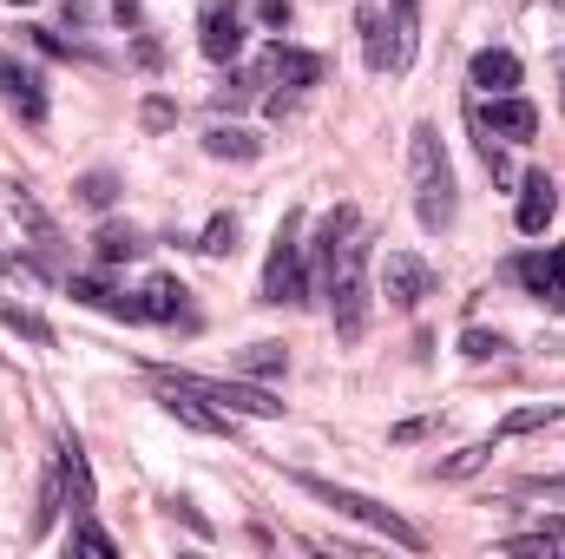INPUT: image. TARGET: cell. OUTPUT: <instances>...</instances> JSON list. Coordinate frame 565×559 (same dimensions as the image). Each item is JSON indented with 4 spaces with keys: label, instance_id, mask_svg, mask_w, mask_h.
I'll list each match as a JSON object with an SVG mask.
<instances>
[{
    "label": "cell",
    "instance_id": "8992f818",
    "mask_svg": "<svg viewBox=\"0 0 565 559\" xmlns=\"http://www.w3.org/2000/svg\"><path fill=\"white\" fill-rule=\"evenodd\" d=\"M408 46H415V33H402V20H388L382 7H362V53H369L375 73L408 66Z\"/></svg>",
    "mask_w": 565,
    "mask_h": 559
},
{
    "label": "cell",
    "instance_id": "d590c367",
    "mask_svg": "<svg viewBox=\"0 0 565 559\" xmlns=\"http://www.w3.org/2000/svg\"><path fill=\"white\" fill-rule=\"evenodd\" d=\"M559 80H565V53H559Z\"/></svg>",
    "mask_w": 565,
    "mask_h": 559
},
{
    "label": "cell",
    "instance_id": "d4e9b609",
    "mask_svg": "<svg viewBox=\"0 0 565 559\" xmlns=\"http://www.w3.org/2000/svg\"><path fill=\"white\" fill-rule=\"evenodd\" d=\"M139 251H145L139 231H119V224H113V231H99V257H106V264H126V257H139Z\"/></svg>",
    "mask_w": 565,
    "mask_h": 559
},
{
    "label": "cell",
    "instance_id": "ac0fdd59",
    "mask_svg": "<svg viewBox=\"0 0 565 559\" xmlns=\"http://www.w3.org/2000/svg\"><path fill=\"white\" fill-rule=\"evenodd\" d=\"M559 415H565L559 402H526V409H513V415H507L500 428H493V441H513V434H533V428H553Z\"/></svg>",
    "mask_w": 565,
    "mask_h": 559
},
{
    "label": "cell",
    "instance_id": "cb8c5ba5",
    "mask_svg": "<svg viewBox=\"0 0 565 559\" xmlns=\"http://www.w3.org/2000/svg\"><path fill=\"white\" fill-rule=\"evenodd\" d=\"M513 277L526 283L533 296H553V303H559V283H553V264H546V257H520V264H513Z\"/></svg>",
    "mask_w": 565,
    "mask_h": 559
},
{
    "label": "cell",
    "instance_id": "e575fe53",
    "mask_svg": "<svg viewBox=\"0 0 565 559\" xmlns=\"http://www.w3.org/2000/svg\"><path fill=\"white\" fill-rule=\"evenodd\" d=\"M546 264H553V283H559V296H565V244L553 251V257H546Z\"/></svg>",
    "mask_w": 565,
    "mask_h": 559
},
{
    "label": "cell",
    "instance_id": "2e32d148",
    "mask_svg": "<svg viewBox=\"0 0 565 559\" xmlns=\"http://www.w3.org/2000/svg\"><path fill=\"white\" fill-rule=\"evenodd\" d=\"M0 93L26 113V119H40L46 113V93H40V73H26V66H13V60H0Z\"/></svg>",
    "mask_w": 565,
    "mask_h": 559
},
{
    "label": "cell",
    "instance_id": "4dcf8cb0",
    "mask_svg": "<svg viewBox=\"0 0 565 559\" xmlns=\"http://www.w3.org/2000/svg\"><path fill=\"white\" fill-rule=\"evenodd\" d=\"M257 20H264V27H289V0H264Z\"/></svg>",
    "mask_w": 565,
    "mask_h": 559
},
{
    "label": "cell",
    "instance_id": "d6a6232c",
    "mask_svg": "<svg viewBox=\"0 0 565 559\" xmlns=\"http://www.w3.org/2000/svg\"><path fill=\"white\" fill-rule=\"evenodd\" d=\"M395 20H402V33H415V20H422V0H395Z\"/></svg>",
    "mask_w": 565,
    "mask_h": 559
},
{
    "label": "cell",
    "instance_id": "7a4b0ae2",
    "mask_svg": "<svg viewBox=\"0 0 565 559\" xmlns=\"http://www.w3.org/2000/svg\"><path fill=\"white\" fill-rule=\"evenodd\" d=\"M408 178H415V218L422 231H447L454 224V165L434 126L408 133Z\"/></svg>",
    "mask_w": 565,
    "mask_h": 559
},
{
    "label": "cell",
    "instance_id": "d6986e66",
    "mask_svg": "<svg viewBox=\"0 0 565 559\" xmlns=\"http://www.w3.org/2000/svg\"><path fill=\"white\" fill-rule=\"evenodd\" d=\"M349 231H355V211H349V204L329 211V218H322V238H316V264H329V257L349 244Z\"/></svg>",
    "mask_w": 565,
    "mask_h": 559
},
{
    "label": "cell",
    "instance_id": "44dd1931",
    "mask_svg": "<svg viewBox=\"0 0 565 559\" xmlns=\"http://www.w3.org/2000/svg\"><path fill=\"white\" fill-rule=\"evenodd\" d=\"M487 454H493V441H473V447H460L454 461H440L434 474H440V481H467V474H480V467H487Z\"/></svg>",
    "mask_w": 565,
    "mask_h": 559
},
{
    "label": "cell",
    "instance_id": "ffe728a7",
    "mask_svg": "<svg viewBox=\"0 0 565 559\" xmlns=\"http://www.w3.org/2000/svg\"><path fill=\"white\" fill-rule=\"evenodd\" d=\"M198 251H204V257H231V251H237V218L217 211V218L204 224V244H198Z\"/></svg>",
    "mask_w": 565,
    "mask_h": 559
},
{
    "label": "cell",
    "instance_id": "3957f363",
    "mask_svg": "<svg viewBox=\"0 0 565 559\" xmlns=\"http://www.w3.org/2000/svg\"><path fill=\"white\" fill-rule=\"evenodd\" d=\"M296 487L309 494V500H322V507H335L342 520H362V527H375L382 540H395V547H408V553H422L427 534L415 520H402L395 507H382V500H369V494H355V487H335V481H322V474H296Z\"/></svg>",
    "mask_w": 565,
    "mask_h": 559
},
{
    "label": "cell",
    "instance_id": "4316f807",
    "mask_svg": "<svg viewBox=\"0 0 565 559\" xmlns=\"http://www.w3.org/2000/svg\"><path fill=\"white\" fill-rule=\"evenodd\" d=\"M237 362H244L250 376H277V369H282V342H250Z\"/></svg>",
    "mask_w": 565,
    "mask_h": 559
},
{
    "label": "cell",
    "instance_id": "6da1fadb",
    "mask_svg": "<svg viewBox=\"0 0 565 559\" xmlns=\"http://www.w3.org/2000/svg\"><path fill=\"white\" fill-rule=\"evenodd\" d=\"M369 244L362 231H349V244L322 264V289H329V316H335V336L342 342H362L369 336Z\"/></svg>",
    "mask_w": 565,
    "mask_h": 559
},
{
    "label": "cell",
    "instance_id": "8fae6325",
    "mask_svg": "<svg viewBox=\"0 0 565 559\" xmlns=\"http://www.w3.org/2000/svg\"><path fill=\"white\" fill-rule=\"evenodd\" d=\"M158 402H164V415L171 421H184V428H198V434H231V421H237V415H224V409H211L204 395H191V389H164V382H158Z\"/></svg>",
    "mask_w": 565,
    "mask_h": 559
},
{
    "label": "cell",
    "instance_id": "7402d4cb",
    "mask_svg": "<svg viewBox=\"0 0 565 559\" xmlns=\"http://www.w3.org/2000/svg\"><path fill=\"white\" fill-rule=\"evenodd\" d=\"M0 323H7V329H20V336H33V342H53L46 316H33L26 303H7V296H0Z\"/></svg>",
    "mask_w": 565,
    "mask_h": 559
},
{
    "label": "cell",
    "instance_id": "277c9868",
    "mask_svg": "<svg viewBox=\"0 0 565 559\" xmlns=\"http://www.w3.org/2000/svg\"><path fill=\"white\" fill-rule=\"evenodd\" d=\"M151 382H164V389H191V395H204L211 409H224V415H250V421H277L282 402L270 389H257V382H217V376H191V369H158L151 362Z\"/></svg>",
    "mask_w": 565,
    "mask_h": 559
},
{
    "label": "cell",
    "instance_id": "9c48e42d",
    "mask_svg": "<svg viewBox=\"0 0 565 559\" xmlns=\"http://www.w3.org/2000/svg\"><path fill=\"white\" fill-rule=\"evenodd\" d=\"M113 316H132V323H178V316H184V283L178 277H151L139 296H119Z\"/></svg>",
    "mask_w": 565,
    "mask_h": 559
},
{
    "label": "cell",
    "instance_id": "1f68e13d",
    "mask_svg": "<svg viewBox=\"0 0 565 559\" xmlns=\"http://www.w3.org/2000/svg\"><path fill=\"white\" fill-rule=\"evenodd\" d=\"M526 487H533V494H559V500H565V474H533Z\"/></svg>",
    "mask_w": 565,
    "mask_h": 559
},
{
    "label": "cell",
    "instance_id": "e0dca14e",
    "mask_svg": "<svg viewBox=\"0 0 565 559\" xmlns=\"http://www.w3.org/2000/svg\"><path fill=\"white\" fill-rule=\"evenodd\" d=\"M204 151H211V158H237V165H250V158L264 151V139L244 133V126H211V133H204Z\"/></svg>",
    "mask_w": 565,
    "mask_h": 559
},
{
    "label": "cell",
    "instance_id": "f1b7e54d",
    "mask_svg": "<svg viewBox=\"0 0 565 559\" xmlns=\"http://www.w3.org/2000/svg\"><path fill=\"white\" fill-rule=\"evenodd\" d=\"M73 296H79V303H93V309H113V303H119L106 283H93V277H73Z\"/></svg>",
    "mask_w": 565,
    "mask_h": 559
},
{
    "label": "cell",
    "instance_id": "30bf717a",
    "mask_svg": "<svg viewBox=\"0 0 565 559\" xmlns=\"http://www.w3.org/2000/svg\"><path fill=\"white\" fill-rule=\"evenodd\" d=\"M559 218V184L546 178V171H533L526 184H520V204H513V224L526 231V238H540L546 224Z\"/></svg>",
    "mask_w": 565,
    "mask_h": 559
},
{
    "label": "cell",
    "instance_id": "ba28073f",
    "mask_svg": "<svg viewBox=\"0 0 565 559\" xmlns=\"http://www.w3.org/2000/svg\"><path fill=\"white\" fill-rule=\"evenodd\" d=\"M427 289H434V271H427L415 251H388V264H382V296L395 303V309H422Z\"/></svg>",
    "mask_w": 565,
    "mask_h": 559
},
{
    "label": "cell",
    "instance_id": "484cf974",
    "mask_svg": "<svg viewBox=\"0 0 565 559\" xmlns=\"http://www.w3.org/2000/svg\"><path fill=\"white\" fill-rule=\"evenodd\" d=\"M113 198H119V178H113V171H93V178H79V204H86V211H106Z\"/></svg>",
    "mask_w": 565,
    "mask_h": 559
},
{
    "label": "cell",
    "instance_id": "52a82bcc",
    "mask_svg": "<svg viewBox=\"0 0 565 559\" xmlns=\"http://www.w3.org/2000/svg\"><path fill=\"white\" fill-rule=\"evenodd\" d=\"M198 53L217 60V66L244 53V13H237L231 0H211V7L198 13Z\"/></svg>",
    "mask_w": 565,
    "mask_h": 559
},
{
    "label": "cell",
    "instance_id": "4fadbf2b",
    "mask_svg": "<svg viewBox=\"0 0 565 559\" xmlns=\"http://www.w3.org/2000/svg\"><path fill=\"white\" fill-rule=\"evenodd\" d=\"M480 133H493V139H513V145H526L533 133H540V113L526 106V99H513V93H500L487 113H480Z\"/></svg>",
    "mask_w": 565,
    "mask_h": 559
},
{
    "label": "cell",
    "instance_id": "5b68a950",
    "mask_svg": "<svg viewBox=\"0 0 565 559\" xmlns=\"http://www.w3.org/2000/svg\"><path fill=\"white\" fill-rule=\"evenodd\" d=\"M302 211H282L277 238H270V264H264V303H302Z\"/></svg>",
    "mask_w": 565,
    "mask_h": 559
},
{
    "label": "cell",
    "instance_id": "836d02e7",
    "mask_svg": "<svg viewBox=\"0 0 565 559\" xmlns=\"http://www.w3.org/2000/svg\"><path fill=\"white\" fill-rule=\"evenodd\" d=\"M540 540H546V547L559 553V547H565V520H546V527H540Z\"/></svg>",
    "mask_w": 565,
    "mask_h": 559
},
{
    "label": "cell",
    "instance_id": "83f0119b",
    "mask_svg": "<svg viewBox=\"0 0 565 559\" xmlns=\"http://www.w3.org/2000/svg\"><path fill=\"white\" fill-rule=\"evenodd\" d=\"M507 349V336H487V329H467L460 336V356H473V362H487V356H500Z\"/></svg>",
    "mask_w": 565,
    "mask_h": 559
},
{
    "label": "cell",
    "instance_id": "7c38bea8",
    "mask_svg": "<svg viewBox=\"0 0 565 559\" xmlns=\"http://www.w3.org/2000/svg\"><path fill=\"white\" fill-rule=\"evenodd\" d=\"M60 507H73V520L93 514V467H86V447L79 441L60 447Z\"/></svg>",
    "mask_w": 565,
    "mask_h": 559
},
{
    "label": "cell",
    "instance_id": "603a6c76",
    "mask_svg": "<svg viewBox=\"0 0 565 559\" xmlns=\"http://www.w3.org/2000/svg\"><path fill=\"white\" fill-rule=\"evenodd\" d=\"M73 553L113 559V553H119V547H113V534H106V527H93V514H86V520H73Z\"/></svg>",
    "mask_w": 565,
    "mask_h": 559
},
{
    "label": "cell",
    "instance_id": "f546056e",
    "mask_svg": "<svg viewBox=\"0 0 565 559\" xmlns=\"http://www.w3.org/2000/svg\"><path fill=\"white\" fill-rule=\"evenodd\" d=\"M139 119L151 126V133H164V126H171L178 113H171V99H145V113H139Z\"/></svg>",
    "mask_w": 565,
    "mask_h": 559
},
{
    "label": "cell",
    "instance_id": "5bb4252c",
    "mask_svg": "<svg viewBox=\"0 0 565 559\" xmlns=\"http://www.w3.org/2000/svg\"><path fill=\"white\" fill-rule=\"evenodd\" d=\"M467 80H473L480 93H493V99H500V93H513V86H520V60H513L507 46H480V53H473V66H467Z\"/></svg>",
    "mask_w": 565,
    "mask_h": 559
},
{
    "label": "cell",
    "instance_id": "9a60e30c",
    "mask_svg": "<svg viewBox=\"0 0 565 559\" xmlns=\"http://www.w3.org/2000/svg\"><path fill=\"white\" fill-rule=\"evenodd\" d=\"M264 80H282V86H316V80H322V60H316V53H302V46H270Z\"/></svg>",
    "mask_w": 565,
    "mask_h": 559
}]
</instances>
